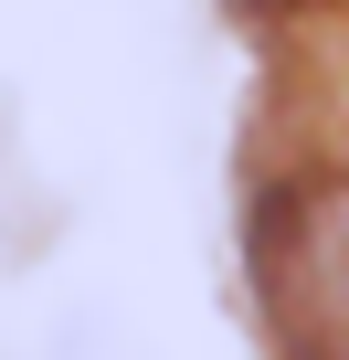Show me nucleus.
<instances>
[{
	"instance_id": "1",
	"label": "nucleus",
	"mask_w": 349,
	"mask_h": 360,
	"mask_svg": "<svg viewBox=\"0 0 349 360\" xmlns=\"http://www.w3.org/2000/svg\"><path fill=\"white\" fill-rule=\"evenodd\" d=\"M254 297L286 360H349V169H307L254 202Z\"/></svg>"
}]
</instances>
